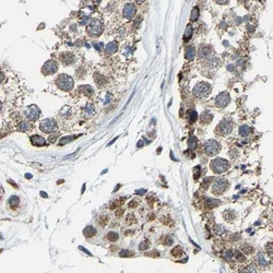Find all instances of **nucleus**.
Masks as SVG:
<instances>
[{
	"mask_svg": "<svg viewBox=\"0 0 273 273\" xmlns=\"http://www.w3.org/2000/svg\"><path fill=\"white\" fill-rule=\"evenodd\" d=\"M196 56V49L195 47H192V46H189V47L186 48V52H185V58L187 59V60H191V59H193Z\"/></svg>",
	"mask_w": 273,
	"mask_h": 273,
	"instance_id": "nucleus-18",
	"label": "nucleus"
},
{
	"mask_svg": "<svg viewBox=\"0 0 273 273\" xmlns=\"http://www.w3.org/2000/svg\"><path fill=\"white\" fill-rule=\"evenodd\" d=\"M70 113H71V108H70L69 106H65V107L60 110V114H59V116L63 117V118H68V117L70 116Z\"/></svg>",
	"mask_w": 273,
	"mask_h": 273,
	"instance_id": "nucleus-27",
	"label": "nucleus"
},
{
	"mask_svg": "<svg viewBox=\"0 0 273 273\" xmlns=\"http://www.w3.org/2000/svg\"><path fill=\"white\" fill-rule=\"evenodd\" d=\"M136 5H134V3H131V2H128V3H126L125 7H123V14L126 19L131 20V19H133V16H136Z\"/></svg>",
	"mask_w": 273,
	"mask_h": 273,
	"instance_id": "nucleus-12",
	"label": "nucleus"
},
{
	"mask_svg": "<svg viewBox=\"0 0 273 273\" xmlns=\"http://www.w3.org/2000/svg\"><path fill=\"white\" fill-rule=\"evenodd\" d=\"M136 146H138V148H142V146H143V142H142V141L138 142V144H136Z\"/></svg>",
	"mask_w": 273,
	"mask_h": 273,
	"instance_id": "nucleus-51",
	"label": "nucleus"
},
{
	"mask_svg": "<svg viewBox=\"0 0 273 273\" xmlns=\"http://www.w3.org/2000/svg\"><path fill=\"white\" fill-rule=\"evenodd\" d=\"M118 50V45H117V43L115 42H110L108 43L107 45H106V47H105V52L107 55H113L115 54V53Z\"/></svg>",
	"mask_w": 273,
	"mask_h": 273,
	"instance_id": "nucleus-15",
	"label": "nucleus"
},
{
	"mask_svg": "<svg viewBox=\"0 0 273 273\" xmlns=\"http://www.w3.org/2000/svg\"><path fill=\"white\" fill-rule=\"evenodd\" d=\"M79 248H80V249H81V250H82V251H84L85 253H87V255H89V256H92V253L90 252V251H87L86 249H84V248H83V247H79Z\"/></svg>",
	"mask_w": 273,
	"mask_h": 273,
	"instance_id": "nucleus-49",
	"label": "nucleus"
},
{
	"mask_svg": "<svg viewBox=\"0 0 273 273\" xmlns=\"http://www.w3.org/2000/svg\"><path fill=\"white\" fill-rule=\"evenodd\" d=\"M110 99H112V96H110V94H108V95H107V97H106V99H105V101H104V104H105V105H106V104L109 103Z\"/></svg>",
	"mask_w": 273,
	"mask_h": 273,
	"instance_id": "nucleus-47",
	"label": "nucleus"
},
{
	"mask_svg": "<svg viewBox=\"0 0 273 273\" xmlns=\"http://www.w3.org/2000/svg\"><path fill=\"white\" fill-rule=\"evenodd\" d=\"M188 118H189V121H190V123H195L198 118V114L195 112V110H190V112L188 113Z\"/></svg>",
	"mask_w": 273,
	"mask_h": 273,
	"instance_id": "nucleus-34",
	"label": "nucleus"
},
{
	"mask_svg": "<svg viewBox=\"0 0 273 273\" xmlns=\"http://www.w3.org/2000/svg\"><path fill=\"white\" fill-rule=\"evenodd\" d=\"M251 132V129L249 128V126L247 125H243L242 127L239 128V134L242 136H244V138H247V136L250 134Z\"/></svg>",
	"mask_w": 273,
	"mask_h": 273,
	"instance_id": "nucleus-23",
	"label": "nucleus"
},
{
	"mask_svg": "<svg viewBox=\"0 0 273 273\" xmlns=\"http://www.w3.org/2000/svg\"><path fill=\"white\" fill-rule=\"evenodd\" d=\"M40 196L44 198H47V193H45L44 191H40Z\"/></svg>",
	"mask_w": 273,
	"mask_h": 273,
	"instance_id": "nucleus-53",
	"label": "nucleus"
},
{
	"mask_svg": "<svg viewBox=\"0 0 273 273\" xmlns=\"http://www.w3.org/2000/svg\"><path fill=\"white\" fill-rule=\"evenodd\" d=\"M210 167L215 174H222V173L229 170V162L224 159H214L210 163Z\"/></svg>",
	"mask_w": 273,
	"mask_h": 273,
	"instance_id": "nucleus-2",
	"label": "nucleus"
},
{
	"mask_svg": "<svg viewBox=\"0 0 273 273\" xmlns=\"http://www.w3.org/2000/svg\"><path fill=\"white\" fill-rule=\"evenodd\" d=\"M76 136H65V138H62V139H60V141H59V144L60 146H65V144L69 143V142H71L73 139H76Z\"/></svg>",
	"mask_w": 273,
	"mask_h": 273,
	"instance_id": "nucleus-29",
	"label": "nucleus"
},
{
	"mask_svg": "<svg viewBox=\"0 0 273 273\" xmlns=\"http://www.w3.org/2000/svg\"><path fill=\"white\" fill-rule=\"evenodd\" d=\"M25 177H27V178H32L31 174H26V175H25Z\"/></svg>",
	"mask_w": 273,
	"mask_h": 273,
	"instance_id": "nucleus-56",
	"label": "nucleus"
},
{
	"mask_svg": "<svg viewBox=\"0 0 273 273\" xmlns=\"http://www.w3.org/2000/svg\"><path fill=\"white\" fill-rule=\"evenodd\" d=\"M229 187V184L227 179L225 178H219L213 183L212 186V192L214 195H222L225 192Z\"/></svg>",
	"mask_w": 273,
	"mask_h": 273,
	"instance_id": "nucleus-5",
	"label": "nucleus"
},
{
	"mask_svg": "<svg viewBox=\"0 0 273 273\" xmlns=\"http://www.w3.org/2000/svg\"><path fill=\"white\" fill-rule=\"evenodd\" d=\"M240 272H256V268L253 266H247V268L243 269Z\"/></svg>",
	"mask_w": 273,
	"mask_h": 273,
	"instance_id": "nucleus-42",
	"label": "nucleus"
},
{
	"mask_svg": "<svg viewBox=\"0 0 273 273\" xmlns=\"http://www.w3.org/2000/svg\"><path fill=\"white\" fill-rule=\"evenodd\" d=\"M172 253L175 257H180V256H183V253H184V250L181 249V247H176V248L172 251Z\"/></svg>",
	"mask_w": 273,
	"mask_h": 273,
	"instance_id": "nucleus-37",
	"label": "nucleus"
},
{
	"mask_svg": "<svg viewBox=\"0 0 273 273\" xmlns=\"http://www.w3.org/2000/svg\"><path fill=\"white\" fill-rule=\"evenodd\" d=\"M233 130V123L231 120H222L220 125L216 127V133L220 136H227Z\"/></svg>",
	"mask_w": 273,
	"mask_h": 273,
	"instance_id": "nucleus-8",
	"label": "nucleus"
},
{
	"mask_svg": "<svg viewBox=\"0 0 273 273\" xmlns=\"http://www.w3.org/2000/svg\"><path fill=\"white\" fill-rule=\"evenodd\" d=\"M165 244L168 245V246H170V245H173V237L172 236H166L165 237Z\"/></svg>",
	"mask_w": 273,
	"mask_h": 273,
	"instance_id": "nucleus-44",
	"label": "nucleus"
},
{
	"mask_svg": "<svg viewBox=\"0 0 273 273\" xmlns=\"http://www.w3.org/2000/svg\"><path fill=\"white\" fill-rule=\"evenodd\" d=\"M266 252L269 253V255L271 256V257H272V243H271V244H268L266 245Z\"/></svg>",
	"mask_w": 273,
	"mask_h": 273,
	"instance_id": "nucleus-45",
	"label": "nucleus"
},
{
	"mask_svg": "<svg viewBox=\"0 0 273 273\" xmlns=\"http://www.w3.org/2000/svg\"><path fill=\"white\" fill-rule=\"evenodd\" d=\"M56 84L60 90L68 92V91H71L72 90L73 84H74V81L70 76L62 73V74H59L58 76V78H57V80H56Z\"/></svg>",
	"mask_w": 273,
	"mask_h": 273,
	"instance_id": "nucleus-1",
	"label": "nucleus"
},
{
	"mask_svg": "<svg viewBox=\"0 0 273 273\" xmlns=\"http://www.w3.org/2000/svg\"><path fill=\"white\" fill-rule=\"evenodd\" d=\"M103 47H104L103 43H95V44H94V48L97 50V52H102Z\"/></svg>",
	"mask_w": 273,
	"mask_h": 273,
	"instance_id": "nucleus-43",
	"label": "nucleus"
},
{
	"mask_svg": "<svg viewBox=\"0 0 273 273\" xmlns=\"http://www.w3.org/2000/svg\"><path fill=\"white\" fill-rule=\"evenodd\" d=\"M25 116L30 121H35L39 118L40 109L36 105H31L27 107L26 112H25Z\"/></svg>",
	"mask_w": 273,
	"mask_h": 273,
	"instance_id": "nucleus-11",
	"label": "nucleus"
},
{
	"mask_svg": "<svg viewBox=\"0 0 273 273\" xmlns=\"http://www.w3.org/2000/svg\"><path fill=\"white\" fill-rule=\"evenodd\" d=\"M199 14H200V11H199V9H198L197 7H196V8H193V9H192V11H191V13H190V20L192 21V22H195V21H197V20H198V18H199Z\"/></svg>",
	"mask_w": 273,
	"mask_h": 273,
	"instance_id": "nucleus-28",
	"label": "nucleus"
},
{
	"mask_svg": "<svg viewBox=\"0 0 273 273\" xmlns=\"http://www.w3.org/2000/svg\"><path fill=\"white\" fill-rule=\"evenodd\" d=\"M197 146H198V140H197V138H196V136H190V138H189V140H188V148H189V150H190V151L195 150V149L197 148Z\"/></svg>",
	"mask_w": 273,
	"mask_h": 273,
	"instance_id": "nucleus-26",
	"label": "nucleus"
},
{
	"mask_svg": "<svg viewBox=\"0 0 273 273\" xmlns=\"http://www.w3.org/2000/svg\"><path fill=\"white\" fill-rule=\"evenodd\" d=\"M1 192H2V188L0 187V195H1Z\"/></svg>",
	"mask_w": 273,
	"mask_h": 273,
	"instance_id": "nucleus-57",
	"label": "nucleus"
},
{
	"mask_svg": "<svg viewBox=\"0 0 273 273\" xmlns=\"http://www.w3.org/2000/svg\"><path fill=\"white\" fill-rule=\"evenodd\" d=\"M211 55V48L209 46H203V47L200 48V52H199V57L202 59H206L208 57H210Z\"/></svg>",
	"mask_w": 273,
	"mask_h": 273,
	"instance_id": "nucleus-17",
	"label": "nucleus"
},
{
	"mask_svg": "<svg viewBox=\"0 0 273 273\" xmlns=\"http://www.w3.org/2000/svg\"><path fill=\"white\" fill-rule=\"evenodd\" d=\"M84 115L85 117L90 118V117H93L95 115V106L93 104H87L84 108Z\"/></svg>",
	"mask_w": 273,
	"mask_h": 273,
	"instance_id": "nucleus-16",
	"label": "nucleus"
},
{
	"mask_svg": "<svg viewBox=\"0 0 273 273\" xmlns=\"http://www.w3.org/2000/svg\"><path fill=\"white\" fill-rule=\"evenodd\" d=\"M212 119H213V115L209 112L203 113V114L201 115V117H200V120H201V123H204V125L210 123L211 121H212Z\"/></svg>",
	"mask_w": 273,
	"mask_h": 273,
	"instance_id": "nucleus-20",
	"label": "nucleus"
},
{
	"mask_svg": "<svg viewBox=\"0 0 273 273\" xmlns=\"http://www.w3.org/2000/svg\"><path fill=\"white\" fill-rule=\"evenodd\" d=\"M192 33H193V29H192V26H191L190 24L187 25L186 31H185V34H184V40H185V42H187V40L190 39L191 36H192Z\"/></svg>",
	"mask_w": 273,
	"mask_h": 273,
	"instance_id": "nucleus-25",
	"label": "nucleus"
},
{
	"mask_svg": "<svg viewBox=\"0 0 273 273\" xmlns=\"http://www.w3.org/2000/svg\"><path fill=\"white\" fill-rule=\"evenodd\" d=\"M0 108H1V102H0Z\"/></svg>",
	"mask_w": 273,
	"mask_h": 273,
	"instance_id": "nucleus-58",
	"label": "nucleus"
},
{
	"mask_svg": "<svg viewBox=\"0 0 273 273\" xmlns=\"http://www.w3.org/2000/svg\"><path fill=\"white\" fill-rule=\"evenodd\" d=\"M240 250H242L244 253H251L253 251V248L251 246H249V245L245 244V245H243V246L240 247Z\"/></svg>",
	"mask_w": 273,
	"mask_h": 273,
	"instance_id": "nucleus-33",
	"label": "nucleus"
},
{
	"mask_svg": "<svg viewBox=\"0 0 273 273\" xmlns=\"http://www.w3.org/2000/svg\"><path fill=\"white\" fill-rule=\"evenodd\" d=\"M117 138H118V136H117ZM117 138H115V139H113V141H110L109 143H108V146H110V144H112V143H114V142H115V141H116V140H117Z\"/></svg>",
	"mask_w": 273,
	"mask_h": 273,
	"instance_id": "nucleus-54",
	"label": "nucleus"
},
{
	"mask_svg": "<svg viewBox=\"0 0 273 273\" xmlns=\"http://www.w3.org/2000/svg\"><path fill=\"white\" fill-rule=\"evenodd\" d=\"M136 2L138 3H142V2H144V1H146V0H136Z\"/></svg>",
	"mask_w": 273,
	"mask_h": 273,
	"instance_id": "nucleus-55",
	"label": "nucleus"
},
{
	"mask_svg": "<svg viewBox=\"0 0 273 273\" xmlns=\"http://www.w3.org/2000/svg\"><path fill=\"white\" fill-rule=\"evenodd\" d=\"M104 31V25L99 20H92L87 25V33L92 37H99Z\"/></svg>",
	"mask_w": 273,
	"mask_h": 273,
	"instance_id": "nucleus-3",
	"label": "nucleus"
},
{
	"mask_svg": "<svg viewBox=\"0 0 273 273\" xmlns=\"http://www.w3.org/2000/svg\"><path fill=\"white\" fill-rule=\"evenodd\" d=\"M19 203H20V199H19V197H16V196H11V197L8 199V206L12 209H16V206H19Z\"/></svg>",
	"mask_w": 273,
	"mask_h": 273,
	"instance_id": "nucleus-21",
	"label": "nucleus"
},
{
	"mask_svg": "<svg viewBox=\"0 0 273 273\" xmlns=\"http://www.w3.org/2000/svg\"><path fill=\"white\" fill-rule=\"evenodd\" d=\"M211 93V86L206 82H200L193 89V94L199 99L206 97Z\"/></svg>",
	"mask_w": 273,
	"mask_h": 273,
	"instance_id": "nucleus-6",
	"label": "nucleus"
},
{
	"mask_svg": "<svg viewBox=\"0 0 273 273\" xmlns=\"http://www.w3.org/2000/svg\"><path fill=\"white\" fill-rule=\"evenodd\" d=\"M83 234H84L85 237H93V236L96 234V229L93 227V226H86L84 229H83Z\"/></svg>",
	"mask_w": 273,
	"mask_h": 273,
	"instance_id": "nucleus-19",
	"label": "nucleus"
},
{
	"mask_svg": "<svg viewBox=\"0 0 273 273\" xmlns=\"http://www.w3.org/2000/svg\"><path fill=\"white\" fill-rule=\"evenodd\" d=\"M258 261H259V264L260 266H268L269 264V262L266 261V259H264V257H263V255H262V253H260L259 256H258Z\"/></svg>",
	"mask_w": 273,
	"mask_h": 273,
	"instance_id": "nucleus-38",
	"label": "nucleus"
},
{
	"mask_svg": "<svg viewBox=\"0 0 273 273\" xmlns=\"http://www.w3.org/2000/svg\"><path fill=\"white\" fill-rule=\"evenodd\" d=\"M224 217H225V220L227 221H232V220L235 219V212L234 211H226V212H224Z\"/></svg>",
	"mask_w": 273,
	"mask_h": 273,
	"instance_id": "nucleus-30",
	"label": "nucleus"
},
{
	"mask_svg": "<svg viewBox=\"0 0 273 273\" xmlns=\"http://www.w3.org/2000/svg\"><path fill=\"white\" fill-rule=\"evenodd\" d=\"M193 172H195V179H198L200 174H201V168H200L199 166H196V167L193 168Z\"/></svg>",
	"mask_w": 273,
	"mask_h": 273,
	"instance_id": "nucleus-41",
	"label": "nucleus"
},
{
	"mask_svg": "<svg viewBox=\"0 0 273 273\" xmlns=\"http://www.w3.org/2000/svg\"><path fill=\"white\" fill-rule=\"evenodd\" d=\"M80 92L83 93L85 96H92L94 91L90 85H82V86H80Z\"/></svg>",
	"mask_w": 273,
	"mask_h": 273,
	"instance_id": "nucleus-22",
	"label": "nucleus"
},
{
	"mask_svg": "<svg viewBox=\"0 0 273 273\" xmlns=\"http://www.w3.org/2000/svg\"><path fill=\"white\" fill-rule=\"evenodd\" d=\"M144 192H146V189H141V190H136V195H143Z\"/></svg>",
	"mask_w": 273,
	"mask_h": 273,
	"instance_id": "nucleus-48",
	"label": "nucleus"
},
{
	"mask_svg": "<svg viewBox=\"0 0 273 273\" xmlns=\"http://www.w3.org/2000/svg\"><path fill=\"white\" fill-rule=\"evenodd\" d=\"M231 102V96L227 92H222L215 99V105L217 108H225Z\"/></svg>",
	"mask_w": 273,
	"mask_h": 273,
	"instance_id": "nucleus-10",
	"label": "nucleus"
},
{
	"mask_svg": "<svg viewBox=\"0 0 273 273\" xmlns=\"http://www.w3.org/2000/svg\"><path fill=\"white\" fill-rule=\"evenodd\" d=\"M223 257H224V259H225L226 261H232V260H233V258H234V253L232 252L231 250H227V251H225V252L223 253Z\"/></svg>",
	"mask_w": 273,
	"mask_h": 273,
	"instance_id": "nucleus-35",
	"label": "nucleus"
},
{
	"mask_svg": "<svg viewBox=\"0 0 273 273\" xmlns=\"http://www.w3.org/2000/svg\"><path fill=\"white\" fill-rule=\"evenodd\" d=\"M31 142L34 146H44L46 144V140L43 138V136H38V134H35V136H31Z\"/></svg>",
	"mask_w": 273,
	"mask_h": 273,
	"instance_id": "nucleus-14",
	"label": "nucleus"
},
{
	"mask_svg": "<svg viewBox=\"0 0 273 273\" xmlns=\"http://www.w3.org/2000/svg\"><path fill=\"white\" fill-rule=\"evenodd\" d=\"M118 238H119V236H118V234H117V233H114V232H109V233L107 234V239L109 240V242H112V243L116 242V240L118 239Z\"/></svg>",
	"mask_w": 273,
	"mask_h": 273,
	"instance_id": "nucleus-31",
	"label": "nucleus"
},
{
	"mask_svg": "<svg viewBox=\"0 0 273 273\" xmlns=\"http://www.w3.org/2000/svg\"><path fill=\"white\" fill-rule=\"evenodd\" d=\"M234 256L236 257V259H237L238 262H245L246 261V259H245V256L243 255L242 252H239L238 250L235 251V253H234Z\"/></svg>",
	"mask_w": 273,
	"mask_h": 273,
	"instance_id": "nucleus-36",
	"label": "nucleus"
},
{
	"mask_svg": "<svg viewBox=\"0 0 273 273\" xmlns=\"http://www.w3.org/2000/svg\"><path fill=\"white\" fill-rule=\"evenodd\" d=\"M3 79H5V76H3V73L1 71H0V83L2 82L3 81Z\"/></svg>",
	"mask_w": 273,
	"mask_h": 273,
	"instance_id": "nucleus-50",
	"label": "nucleus"
},
{
	"mask_svg": "<svg viewBox=\"0 0 273 273\" xmlns=\"http://www.w3.org/2000/svg\"><path fill=\"white\" fill-rule=\"evenodd\" d=\"M19 130L22 132H27L32 129V125L30 123H26V121H21L20 125H19Z\"/></svg>",
	"mask_w": 273,
	"mask_h": 273,
	"instance_id": "nucleus-24",
	"label": "nucleus"
},
{
	"mask_svg": "<svg viewBox=\"0 0 273 273\" xmlns=\"http://www.w3.org/2000/svg\"><path fill=\"white\" fill-rule=\"evenodd\" d=\"M59 58H60L61 62L65 66L72 65V63L76 62V56L72 53H63V54H61L59 56Z\"/></svg>",
	"mask_w": 273,
	"mask_h": 273,
	"instance_id": "nucleus-13",
	"label": "nucleus"
},
{
	"mask_svg": "<svg viewBox=\"0 0 273 273\" xmlns=\"http://www.w3.org/2000/svg\"><path fill=\"white\" fill-rule=\"evenodd\" d=\"M219 204H220L219 200H214V199H208V200H206V206H208L210 209L214 208V206H219Z\"/></svg>",
	"mask_w": 273,
	"mask_h": 273,
	"instance_id": "nucleus-32",
	"label": "nucleus"
},
{
	"mask_svg": "<svg viewBox=\"0 0 273 273\" xmlns=\"http://www.w3.org/2000/svg\"><path fill=\"white\" fill-rule=\"evenodd\" d=\"M136 204H138V203H136V202H132V203H131V202H130L129 206H130V208H133V206H136Z\"/></svg>",
	"mask_w": 273,
	"mask_h": 273,
	"instance_id": "nucleus-52",
	"label": "nucleus"
},
{
	"mask_svg": "<svg viewBox=\"0 0 273 273\" xmlns=\"http://www.w3.org/2000/svg\"><path fill=\"white\" fill-rule=\"evenodd\" d=\"M203 150L208 156H214L221 151V144L215 140H208L204 143Z\"/></svg>",
	"mask_w": 273,
	"mask_h": 273,
	"instance_id": "nucleus-4",
	"label": "nucleus"
},
{
	"mask_svg": "<svg viewBox=\"0 0 273 273\" xmlns=\"http://www.w3.org/2000/svg\"><path fill=\"white\" fill-rule=\"evenodd\" d=\"M149 247H150V243H149L148 240H144V242H142L141 244H140L139 249L140 250H146Z\"/></svg>",
	"mask_w": 273,
	"mask_h": 273,
	"instance_id": "nucleus-40",
	"label": "nucleus"
},
{
	"mask_svg": "<svg viewBox=\"0 0 273 273\" xmlns=\"http://www.w3.org/2000/svg\"><path fill=\"white\" fill-rule=\"evenodd\" d=\"M58 71V63L55 60H48L44 63L42 67V73L45 76H50V74H55Z\"/></svg>",
	"mask_w": 273,
	"mask_h": 273,
	"instance_id": "nucleus-9",
	"label": "nucleus"
},
{
	"mask_svg": "<svg viewBox=\"0 0 273 273\" xmlns=\"http://www.w3.org/2000/svg\"><path fill=\"white\" fill-rule=\"evenodd\" d=\"M119 256H120V257H131V256H133V251L126 250V249H123V250L120 251Z\"/></svg>",
	"mask_w": 273,
	"mask_h": 273,
	"instance_id": "nucleus-39",
	"label": "nucleus"
},
{
	"mask_svg": "<svg viewBox=\"0 0 273 273\" xmlns=\"http://www.w3.org/2000/svg\"><path fill=\"white\" fill-rule=\"evenodd\" d=\"M219 5H226V3H229V0H215Z\"/></svg>",
	"mask_w": 273,
	"mask_h": 273,
	"instance_id": "nucleus-46",
	"label": "nucleus"
},
{
	"mask_svg": "<svg viewBox=\"0 0 273 273\" xmlns=\"http://www.w3.org/2000/svg\"><path fill=\"white\" fill-rule=\"evenodd\" d=\"M39 128L45 133H52L57 130V123L53 118H45L40 121Z\"/></svg>",
	"mask_w": 273,
	"mask_h": 273,
	"instance_id": "nucleus-7",
	"label": "nucleus"
}]
</instances>
